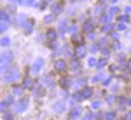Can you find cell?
I'll return each instance as SVG.
<instances>
[{
	"label": "cell",
	"mask_w": 131,
	"mask_h": 120,
	"mask_svg": "<svg viewBox=\"0 0 131 120\" xmlns=\"http://www.w3.org/2000/svg\"><path fill=\"white\" fill-rule=\"evenodd\" d=\"M42 66H44V59L37 58V59H35V63H33V68H31V71H33V73H39Z\"/></svg>",
	"instance_id": "6da1fadb"
},
{
	"label": "cell",
	"mask_w": 131,
	"mask_h": 120,
	"mask_svg": "<svg viewBox=\"0 0 131 120\" xmlns=\"http://www.w3.org/2000/svg\"><path fill=\"white\" fill-rule=\"evenodd\" d=\"M54 66H56V70H58V71H65V70H67V63H65V61H56Z\"/></svg>",
	"instance_id": "7a4b0ae2"
},
{
	"label": "cell",
	"mask_w": 131,
	"mask_h": 120,
	"mask_svg": "<svg viewBox=\"0 0 131 120\" xmlns=\"http://www.w3.org/2000/svg\"><path fill=\"white\" fill-rule=\"evenodd\" d=\"M4 78H5V82H10V80H16V78H18V71H10V73H7V75H5Z\"/></svg>",
	"instance_id": "3957f363"
},
{
	"label": "cell",
	"mask_w": 131,
	"mask_h": 120,
	"mask_svg": "<svg viewBox=\"0 0 131 120\" xmlns=\"http://www.w3.org/2000/svg\"><path fill=\"white\" fill-rule=\"evenodd\" d=\"M75 54H77L79 58L86 56V49H84V45H79V47H77V50H75Z\"/></svg>",
	"instance_id": "277c9868"
},
{
	"label": "cell",
	"mask_w": 131,
	"mask_h": 120,
	"mask_svg": "<svg viewBox=\"0 0 131 120\" xmlns=\"http://www.w3.org/2000/svg\"><path fill=\"white\" fill-rule=\"evenodd\" d=\"M91 94H93V90H91L89 87H86V89H84V90L81 92V96H82V98H89Z\"/></svg>",
	"instance_id": "5b68a950"
},
{
	"label": "cell",
	"mask_w": 131,
	"mask_h": 120,
	"mask_svg": "<svg viewBox=\"0 0 131 120\" xmlns=\"http://www.w3.org/2000/svg\"><path fill=\"white\" fill-rule=\"evenodd\" d=\"M79 115H81V110H79V108H75V110L72 111V115H70V117H72V118H77Z\"/></svg>",
	"instance_id": "8992f818"
},
{
	"label": "cell",
	"mask_w": 131,
	"mask_h": 120,
	"mask_svg": "<svg viewBox=\"0 0 131 120\" xmlns=\"http://www.w3.org/2000/svg\"><path fill=\"white\" fill-rule=\"evenodd\" d=\"M30 31H31V21H28L25 24V33H30Z\"/></svg>",
	"instance_id": "52a82bcc"
},
{
	"label": "cell",
	"mask_w": 131,
	"mask_h": 120,
	"mask_svg": "<svg viewBox=\"0 0 131 120\" xmlns=\"http://www.w3.org/2000/svg\"><path fill=\"white\" fill-rule=\"evenodd\" d=\"M47 37H49L51 40H54V38H56V31H54V30H51V31H47Z\"/></svg>",
	"instance_id": "ba28073f"
},
{
	"label": "cell",
	"mask_w": 131,
	"mask_h": 120,
	"mask_svg": "<svg viewBox=\"0 0 131 120\" xmlns=\"http://www.w3.org/2000/svg\"><path fill=\"white\" fill-rule=\"evenodd\" d=\"M105 118H107V120H114V118H115V113H112V111H110V113H107Z\"/></svg>",
	"instance_id": "9c48e42d"
},
{
	"label": "cell",
	"mask_w": 131,
	"mask_h": 120,
	"mask_svg": "<svg viewBox=\"0 0 131 120\" xmlns=\"http://www.w3.org/2000/svg\"><path fill=\"white\" fill-rule=\"evenodd\" d=\"M9 37H4V38H2V45H4V47H5V45H9Z\"/></svg>",
	"instance_id": "30bf717a"
},
{
	"label": "cell",
	"mask_w": 131,
	"mask_h": 120,
	"mask_svg": "<svg viewBox=\"0 0 131 120\" xmlns=\"http://www.w3.org/2000/svg\"><path fill=\"white\" fill-rule=\"evenodd\" d=\"M21 92H23V87L16 85V87H14V94H21Z\"/></svg>",
	"instance_id": "8fae6325"
},
{
	"label": "cell",
	"mask_w": 131,
	"mask_h": 120,
	"mask_svg": "<svg viewBox=\"0 0 131 120\" xmlns=\"http://www.w3.org/2000/svg\"><path fill=\"white\" fill-rule=\"evenodd\" d=\"M68 82H70V80H68V78L61 80V82H60V84H61V87H68Z\"/></svg>",
	"instance_id": "7c38bea8"
},
{
	"label": "cell",
	"mask_w": 131,
	"mask_h": 120,
	"mask_svg": "<svg viewBox=\"0 0 131 120\" xmlns=\"http://www.w3.org/2000/svg\"><path fill=\"white\" fill-rule=\"evenodd\" d=\"M31 85H33V84H31V80H30V78L25 80V87H31Z\"/></svg>",
	"instance_id": "4fadbf2b"
},
{
	"label": "cell",
	"mask_w": 131,
	"mask_h": 120,
	"mask_svg": "<svg viewBox=\"0 0 131 120\" xmlns=\"http://www.w3.org/2000/svg\"><path fill=\"white\" fill-rule=\"evenodd\" d=\"M54 108H56V111H61V108H65V104H61V103H58V104H56Z\"/></svg>",
	"instance_id": "5bb4252c"
},
{
	"label": "cell",
	"mask_w": 131,
	"mask_h": 120,
	"mask_svg": "<svg viewBox=\"0 0 131 120\" xmlns=\"http://www.w3.org/2000/svg\"><path fill=\"white\" fill-rule=\"evenodd\" d=\"M124 28H126V24H124V23H119V24H117V30H124Z\"/></svg>",
	"instance_id": "9a60e30c"
},
{
	"label": "cell",
	"mask_w": 131,
	"mask_h": 120,
	"mask_svg": "<svg viewBox=\"0 0 131 120\" xmlns=\"http://www.w3.org/2000/svg\"><path fill=\"white\" fill-rule=\"evenodd\" d=\"M86 30H88V31L93 30V23H86Z\"/></svg>",
	"instance_id": "2e32d148"
},
{
	"label": "cell",
	"mask_w": 131,
	"mask_h": 120,
	"mask_svg": "<svg viewBox=\"0 0 131 120\" xmlns=\"http://www.w3.org/2000/svg\"><path fill=\"white\" fill-rule=\"evenodd\" d=\"M4 118H5V120H12V115H10V113H5Z\"/></svg>",
	"instance_id": "e0dca14e"
},
{
	"label": "cell",
	"mask_w": 131,
	"mask_h": 120,
	"mask_svg": "<svg viewBox=\"0 0 131 120\" xmlns=\"http://www.w3.org/2000/svg\"><path fill=\"white\" fill-rule=\"evenodd\" d=\"M61 9H63V5H61V4H58V5H56V9H54V10H56V12H60Z\"/></svg>",
	"instance_id": "ac0fdd59"
},
{
	"label": "cell",
	"mask_w": 131,
	"mask_h": 120,
	"mask_svg": "<svg viewBox=\"0 0 131 120\" xmlns=\"http://www.w3.org/2000/svg\"><path fill=\"white\" fill-rule=\"evenodd\" d=\"M103 31H110V24H105L103 26Z\"/></svg>",
	"instance_id": "d6986e66"
},
{
	"label": "cell",
	"mask_w": 131,
	"mask_h": 120,
	"mask_svg": "<svg viewBox=\"0 0 131 120\" xmlns=\"http://www.w3.org/2000/svg\"><path fill=\"white\" fill-rule=\"evenodd\" d=\"M54 19V16H46V21H47V23H49V21H52Z\"/></svg>",
	"instance_id": "ffe728a7"
},
{
	"label": "cell",
	"mask_w": 131,
	"mask_h": 120,
	"mask_svg": "<svg viewBox=\"0 0 131 120\" xmlns=\"http://www.w3.org/2000/svg\"><path fill=\"white\" fill-rule=\"evenodd\" d=\"M88 63H89V66H94V64H96V61H94V59H89Z\"/></svg>",
	"instance_id": "44dd1931"
},
{
	"label": "cell",
	"mask_w": 131,
	"mask_h": 120,
	"mask_svg": "<svg viewBox=\"0 0 131 120\" xmlns=\"http://www.w3.org/2000/svg\"><path fill=\"white\" fill-rule=\"evenodd\" d=\"M129 70H131V63H129Z\"/></svg>",
	"instance_id": "7402d4cb"
},
{
	"label": "cell",
	"mask_w": 131,
	"mask_h": 120,
	"mask_svg": "<svg viewBox=\"0 0 131 120\" xmlns=\"http://www.w3.org/2000/svg\"><path fill=\"white\" fill-rule=\"evenodd\" d=\"M114 2H115V0H114Z\"/></svg>",
	"instance_id": "603a6c76"
}]
</instances>
